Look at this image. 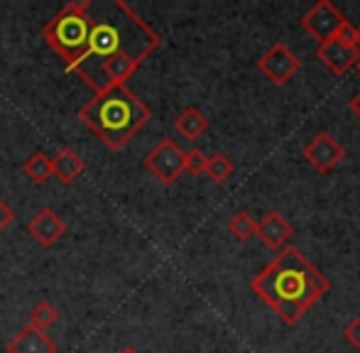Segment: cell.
Returning <instances> with one entry per match:
<instances>
[{
	"instance_id": "obj_9",
	"label": "cell",
	"mask_w": 360,
	"mask_h": 353,
	"mask_svg": "<svg viewBox=\"0 0 360 353\" xmlns=\"http://www.w3.org/2000/svg\"><path fill=\"white\" fill-rule=\"evenodd\" d=\"M316 59L336 77H343L348 74L360 59V49L356 47H346V44L336 42V39H328V42H321L316 49Z\"/></svg>"
},
{
	"instance_id": "obj_13",
	"label": "cell",
	"mask_w": 360,
	"mask_h": 353,
	"mask_svg": "<svg viewBox=\"0 0 360 353\" xmlns=\"http://www.w3.org/2000/svg\"><path fill=\"white\" fill-rule=\"evenodd\" d=\"M174 130L186 140H199L209 130V118L196 105H186L174 118Z\"/></svg>"
},
{
	"instance_id": "obj_5",
	"label": "cell",
	"mask_w": 360,
	"mask_h": 353,
	"mask_svg": "<svg viewBox=\"0 0 360 353\" xmlns=\"http://www.w3.org/2000/svg\"><path fill=\"white\" fill-rule=\"evenodd\" d=\"M257 69L260 74L275 86H285L289 79H294V74L302 69V59L287 47V44L277 42L257 59Z\"/></svg>"
},
{
	"instance_id": "obj_17",
	"label": "cell",
	"mask_w": 360,
	"mask_h": 353,
	"mask_svg": "<svg viewBox=\"0 0 360 353\" xmlns=\"http://www.w3.org/2000/svg\"><path fill=\"white\" fill-rule=\"evenodd\" d=\"M255 229H257V221L252 219L248 211H238L231 221H228V231L231 236H236L238 240H248L255 236Z\"/></svg>"
},
{
	"instance_id": "obj_16",
	"label": "cell",
	"mask_w": 360,
	"mask_h": 353,
	"mask_svg": "<svg viewBox=\"0 0 360 353\" xmlns=\"http://www.w3.org/2000/svg\"><path fill=\"white\" fill-rule=\"evenodd\" d=\"M236 172V167H233V162L228 160V155L223 153H216L209 158V162H206V172L209 174L211 181H216V184H223V181H228Z\"/></svg>"
},
{
	"instance_id": "obj_21",
	"label": "cell",
	"mask_w": 360,
	"mask_h": 353,
	"mask_svg": "<svg viewBox=\"0 0 360 353\" xmlns=\"http://www.w3.org/2000/svg\"><path fill=\"white\" fill-rule=\"evenodd\" d=\"M13 221H15V211L10 209V206L5 204L3 199H0V233H3V231L8 229Z\"/></svg>"
},
{
	"instance_id": "obj_8",
	"label": "cell",
	"mask_w": 360,
	"mask_h": 353,
	"mask_svg": "<svg viewBox=\"0 0 360 353\" xmlns=\"http://www.w3.org/2000/svg\"><path fill=\"white\" fill-rule=\"evenodd\" d=\"M27 233L32 236V240L42 248H52L62 240V236L67 233V221L52 209L44 206L39 209L32 219L27 221Z\"/></svg>"
},
{
	"instance_id": "obj_14",
	"label": "cell",
	"mask_w": 360,
	"mask_h": 353,
	"mask_svg": "<svg viewBox=\"0 0 360 353\" xmlns=\"http://www.w3.org/2000/svg\"><path fill=\"white\" fill-rule=\"evenodd\" d=\"M22 172L32 184H44L47 179H52V158H47L44 153H32L25 160Z\"/></svg>"
},
{
	"instance_id": "obj_24",
	"label": "cell",
	"mask_w": 360,
	"mask_h": 353,
	"mask_svg": "<svg viewBox=\"0 0 360 353\" xmlns=\"http://www.w3.org/2000/svg\"><path fill=\"white\" fill-rule=\"evenodd\" d=\"M358 49H360V27H358Z\"/></svg>"
},
{
	"instance_id": "obj_6",
	"label": "cell",
	"mask_w": 360,
	"mask_h": 353,
	"mask_svg": "<svg viewBox=\"0 0 360 353\" xmlns=\"http://www.w3.org/2000/svg\"><path fill=\"white\" fill-rule=\"evenodd\" d=\"M343 23H346V18H343L341 10H338L331 0H319V3L302 18V27L307 30L314 39H319V44L333 39V34L338 32V27H341Z\"/></svg>"
},
{
	"instance_id": "obj_15",
	"label": "cell",
	"mask_w": 360,
	"mask_h": 353,
	"mask_svg": "<svg viewBox=\"0 0 360 353\" xmlns=\"http://www.w3.org/2000/svg\"><path fill=\"white\" fill-rule=\"evenodd\" d=\"M57 321H59V312L49 300L37 302V304L32 307V312H30V326H34V329H39V331H47L49 326H54Z\"/></svg>"
},
{
	"instance_id": "obj_12",
	"label": "cell",
	"mask_w": 360,
	"mask_h": 353,
	"mask_svg": "<svg viewBox=\"0 0 360 353\" xmlns=\"http://www.w3.org/2000/svg\"><path fill=\"white\" fill-rule=\"evenodd\" d=\"M84 169H86L84 158L72 148H62L52 158V176L59 184H74L84 174Z\"/></svg>"
},
{
	"instance_id": "obj_7",
	"label": "cell",
	"mask_w": 360,
	"mask_h": 353,
	"mask_svg": "<svg viewBox=\"0 0 360 353\" xmlns=\"http://www.w3.org/2000/svg\"><path fill=\"white\" fill-rule=\"evenodd\" d=\"M302 155L316 172L328 174L341 165V160L346 158V150L331 133H319L311 143L304 145Z\"/></svg>"
},
{
	"instance_id": "obj_20",
	"label": "cell",
	"mask_w": 360,
	"mask_h": 353,
	"mask_svg": "<svg viewBox=\"0 0 360 353\" xmlns=\"http://www.w3.org/2000/svg\"><path fill=\"white\" fill-rule=\"evenodd\" d=\"M343 339H346L353 349L360 351V316H353V319L343 326Z\"/></svg>"
},
{
	"instance_id": "obj_22",
	"label": "cell",
	"mask_w": 360,
	"mask_h": 353,
	"mask_svg": "<svg viewBox=\"0 0 360 353\" xmlns=\"http://www.w3.org/2000/svg\"><path fill=\"white\" fill-rule=\"evenodd\" d=\"M348 108H351V113L360 120V91L358 94H353V98L348 101Z\"/></svg>"
},
{
	"instance_id": "obj_11",
	"label": "cell",
	"mask_w": 360,
	"mask_h": 353,
	"mask_svg": "<svg viewBox=\"0 0 360 353\" xmlns=\"http://www.w3.org/2000/svg\"><path fill=\"white\" fill-rule=\"evenodd\" d=\"M5 353H57V341L27 324L5 344Z\"/></svg>"
},
{
	"instance_id": "obj_18",
	"label": "cell",
	"mask_w": 360,
	"mask_h": 353,
	"mask_svg": "<svg viewBox=\"0 0 360 353\" xmlns=\"http://www.w3.org/2000/svg\"><path fill=\"white\" fill-rule=\"evenodd\" d=\"M206 162H209V158L204 155V150H199V148L189 150V153L184 155V172L201 176L206 172Z\"/></svg>"
},
{
	"instance_id": "obj_23",
	"label": "cell",
	"mask_w": 360,
	"mask_h": 353,
	"mask_svg": "<svg viewBox=\"0 0 360 353\" xmlns=\"http://www.w3.org/2000/svg\"><path fill=\"white\" fill-rule=\"evenodd\" d=\"M118 353H140L138 349H133V346H123V349H120Z\"/></svg>"
},
{
	"instance_id": "obj_25",
	"label": "cell",
	"mask_w": 360,
	"mask_h": 353,
	"mask_svg": "<svg viewBox=\"0 0 360 353\" xmlns=\"http://www.w3.org/2000/svg\"><path fill=\"white\" fill-rule=\"evenodd\" d=\"M356 67H358V74H360V59H358V64H356Z\"/></svg>"
},
{
	"instance_id": "obj_1",
	"label": "cell",
	"mask_w": 360,
	"mask_h": 353,
	"mask_svg": "<svg viewBox=\"0 0 360 353\" xmlns=\"http://www.w3.org/2000/svg\"><path fill=\"white\" fill-rule=\"evenodd\" d=\"M250 287L285 324H297L331 290V282L302 250L285 245L270 265L252 277Z\"/></svg>"
},
{
	"instance_id": "obj_3",
	"label": "cell",
	"mask_w": 360,
	"mask_h": 353,
	"mask_svg": "<svg viewBox=\"0 0 360 353\" xmlns=\"http://www.w3.org/2000/svg\"><path fill=\"white\" fill-rule=\"evenodd\" d=\"M91 23H94L91 0H72L42 27L44 42L59 54L67 72H72L84 57L91 34Z\"/></svg>"
},
{
	"instance_id": "obj_19",
	"label": "cell",
	"mask_w": 360,
	"mask_h": 353,
	"mask_svg": "<svg viewBox=\"0 0 360 353\" xmlns=\"http://www.w3.org/2000/svg\"><path fill=\"white\" fill-rule=\"evenodd\" d=\"M333 39H336V42H341V44H346V47H356L358 49V27L346 20V23L338 27V32L333 34Z\"/></svg>"
},
{
	"instance_id": "obj_2",
	"label": "cell",
	"mask_w": 360,
	"mask_h": 353,
	"mask_svg": "<svg viewBox=\"0 0 360 353\" xmlns=\"http://www.w3.org/2000/svg\"><path fill=\"white\" fill-rule=\"evenodd\" d=\"M79 120L108 150H120L150 123L152 110L128 86H113L96 91L79 108Z\"/></svg>"
},
{
	"instance_id": "obj_10",
	"label": "cell",
	"mask_w": 360,
	"mask_h": 353,
	"mask_svg": "<svg viewBox=\"0 0 360 353\" xmlns=\"http://www.w3.org/2000/svg\"><path fill=\"white\" fill-rule=\"evenodd\" d=\"M255 236L262 240V245L272 250H282L289 243V238L294 236V226L289 224L280 211H267L260 221H257Z\"/></svg>"
},
{
	"instance_id": "obj_4",
	"label": "cell",
	"mask_w": 360,
	"mask_h": 353,
	"mask_svg": "<svg viewBox=\"0 0 360 353\" xmlns=\"http://www.w3.org/2000/svg\"><path fill=\"white\" fill-rule=\"evenodd\" d=\"M184 150L172 138H162L150 153L145 155V169L160 184L169 186L184 174Z\"/></svg>"
}]
</instances>
